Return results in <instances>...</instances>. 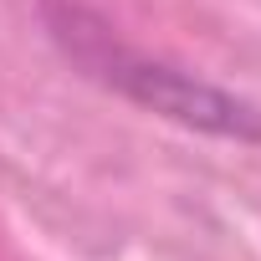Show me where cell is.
Masks as SVG:
<instances>
[{"instance_id": "6da1fadb", "label": "cell", "mask_w": 261, "mask_h": 261, "mask_svg": "<svg viewBox=\"0 0 261 261\" xmlns=\"http://www.w3.org/2000/svg\"><path fill=\"white\" fill-rule=\"evenodd\" d=\"M57 36L67 41V51L92 72L102 77L108 87H118L123 97H134L185 128H205V134H225V139H261V108L190 77V72H174L164 62H149V57H134V51H123L118 41H108V31H87L82 16L72 11L67 21H57Z\"/></svg>"}]
</instances>
